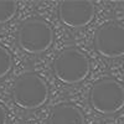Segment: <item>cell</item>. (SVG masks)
<instances>
[{
    "label": "cell",
    "instance_id": "cell-3",
    "mask_svg": "<svg viewBox=\"0 0 124 124\" xmlns=\"http://www.w3.org/2000/svg\"><path fill=\"white\" fill-rule=\"evenodd\" d=\"M91 71L88 56L76 47L62 50L54 60V73L65 85H77L85 81Z\"/></svg>",
    "mask_w": 124,
    "mask_h": 124
},
{
    "label": "cell",
    "instance_id": "cell-5",
    "mask_svg": "<svg viewBox=\"0 0 124 124\" xmlns=\"http://www.w3.org/2000/svg\"><path fill=\"white\" fill-rule=\"evenodd\" d=\"M94 48L106 58L124 56V25L117 21L101 25L94 35Z\"/></svg>",
    "mask_w": 124,
    "mask_h": 124
},
{
    "label": "cell",
    "instance_id": "cell-4",
    "mask_svg": "<svg viewBox=\"0 0 124 124\" xmlns=\"http://www.w3.org/2000/svg\"><path fill=\"white\" fill-rule=\"evenodd\" d=\"M92 108L101 114H114L124 107V87L114 78H102L89 92Z\"/></svg>",
    "mask_w": 124,
    "mask_h": 124
},
{
    "label": "cell",
    "instance_id": "cell-7",
    "mask_svg": "<svg viewBox=\"0 0 124 124\" xmlns=\"http://www.w3.org/2000/svg\"><path fill=\"white\" fill-rule=\"evenodd\" d=\"M47 124H86L81 109L71 103H61L51 110Z\"/></svg>",
    "mask_w": 124,
    "mask_h": 124
},
{
    "label": "cell",
    "instance_id": "cell-6",
    "mask_svg": "<svg viewBox=\"0 0 124 124\" xmlns=\"http://www.w3.org/2000/svg\"><path fill=\"white\" fill-rule=\"evenodd\" d=\"M94 4L88 0H63L58 4V17L68 27H85L94 17Z\"/></svg>",
    "mask_w": 124,
    "mask_h": 124
},
{
    "label": "cell",
    "instance_id": "cell-1",
    "mask_svg": "<svg viewBox=\"0 0 124 124\" xmlns=\"http://www.w3.org/2000/svg\"><path fill=\"white\" fill-rule=\"evenodd\" d=\"M16 42L17 46L27 54H42L54 42L52 27L44 19L30 17L17 27Z\"/></svg>",
    "mask_w": 124,
    "mask_h": 124
},
{
    "label": "cell",
    "instance_id": "cell-8",
    "mask_svg": "<svg viewBox=\"0 0 124 124\" xmlns=\"http://www.w3.org/2000/svg\"><path fill=\"white\" fill-rule=\"evenodd\" d=\"M17 11V3L13 0H0V24L10 21Z\"/></svg>",
    "mask_w": 124,
    "mask_h": 124
},
{
    "label": "cell",
    "instance_id": "cell-2",
    "mask_svg": "<svg viewBox=\"0 0 124 124\" xmlns=\"http://www.w3.org/2000/svg\"><path fill=\"white\" fill-rule=\"evenodd\" d=\"M48 86L46 81L35 72H26L14 83L13 99L14 103L26 110L42 107L48 99Z\"/></svg>",
    "mask_w": 124,
    "mask_h": 124
},
{
    "label": "cell",
    "instance_id": "cell-9",
    "mask_svg": "<svg viewBox=\"0 0 124 124\" xmlns=\"http://www.w3.org/2000/svg\"><path fill=\"white\" fill-rule=\"evenodd\" d=\"M13 67V57L11 54L5 48L3 45H0V78L5 77Z\"/></svg>",
    "mask_w": 124,
    "mask_h": 124
},
{
    "label": "cell",
    "instance_id": "cell-10",
    "mask_svg": "<svg viewBox=\"0 0 124 124\" xmlns=\"http://www.w3.org/2000/svg\"><path fill=\"white\" fill-rule=\"evenodd\" d=\"M8 122V114H6V110L5 108L0 104V124H6Z\"/></svg>",
    "mask_w": 124,
    "mask_h": 124
}]
</instances>
